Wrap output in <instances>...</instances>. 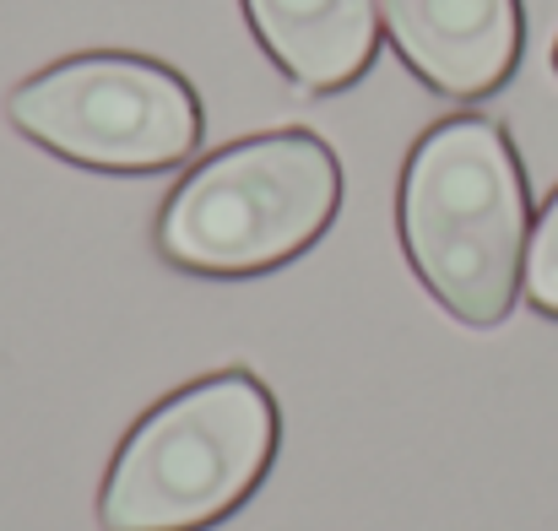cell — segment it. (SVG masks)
<instances>
[{
  "instance_id": "6da1fadb",
  "label": "cell",
  "mask_w": 558,
  "mask_h": 531,
  "mask_svg": "<svg viewBox=\"0 0 558 531\" xmlns=\"http://www.w3.org/2000/svg\"><path fill=\"white\" fill-rule=\"evenodd\" d=\"M401 244L423 288L466 326H499L526 271V179L499 120L423 131L401 169Z\"/></svg>"
},
{
  "instance_id": "8992f818",
  "label": "cell",
  "mask_w": 558,
  "mask_h": 531,
  "mask_svg": "<svg viewBox=\"0 0 558 531\" xmlns=\"http://www.w3.org/2000/svg\"><path fill=\"white\" fill-rule=\"evenodd\" d=\"M244 16L304 93L353 87L379 44V0H244Z\"/></svg>"
},
{
  "instance_id": "277c9868",
  "label": "cell",
  "mask_w": 558,
  "mask_h": 531,
  "mask_svg": "<svg viewBox=\"0 0 558 531\" xmlns=\"http://www.w3.org/2000/svg\"><path fill=\"white\" fill-rule=\"evenodd\" d=\"M5 114L22 136L82 169L158 174L201 142V104L180 71L142 55H71L27 76Z\"/></svg>"
},
{
  "instance_id": "7a4b0ae2",
  "label": "cell",
  "mask_w": 558,
  "mask_h": 531,
  "mask_svg": "<svg viewBox=\"0 0 558 531\" xmlns=\"http://www.w3.org/2000/svg\"><path fill=\"white\" fill-rule=\"evenodd\" d=\"M277 456V401L244 369L206 374L158 401L120 445L104 531H201L239 510Z\"/></svg>"
},
{
  "instance_id": "5b68a950",
  "label": "cell",
  "mask_w": 558,
  "mask_h": 531,
  "mask_svg": "<svg viewBox=\"0 0 558 531\" xmlns=\"http://www.w3.org/2000/svg\"><path fill=\"white\" fill-rule=\"evenodd\" d=\"M379 22L417 82L445 98H488L515 76L521 0H379Z\"/></svg>"
},
{
  "instance_id": "ba28073f",
  "label": "cell",
  "mask_w": 558,
  "mask_h": 531,
  "mask_svg": "<svg viewBox=\"0 0 558 531\" xmlns=\"http://www.w3.org/2000/svg\"><path fill=\"white\" fill-rule=\"evenodd\" d=\"M554 60H558V49H554Z\"/></svg>"
},
{
  "instance_id": "3957f363",
  "label": "cell",
  "mask_w": 558,
  "mask_h": 531,
  "mask_svg": "<svg viewBox=\"0 0 558 531\" xmlns=\"http://www.w3.org/2000/svg\"><path fill=\"white\" fill-rule=\"evenodd\" d=\"M342 206V164L310 131H271L211 153L158 217V250L195 277H255L304 255Z\"/></svg>"
},
{
  "instance_id": "52a82bcc",
  "label": "cell",
  "mask_w": 558,
  "mask_h": 531,
  "mask_svg": "<svg viewBox=\"0 0 558 531\" xmlns=\"http://www.w3.org/2000/svg\"><path fill=\"white\" fill-rule=\"evenodd\" d=\"M521 282H526V299L543 315L558 321V190H554V201L543 206L532 239H526V271H521Z\"/></svg>"
}]
</instances>
